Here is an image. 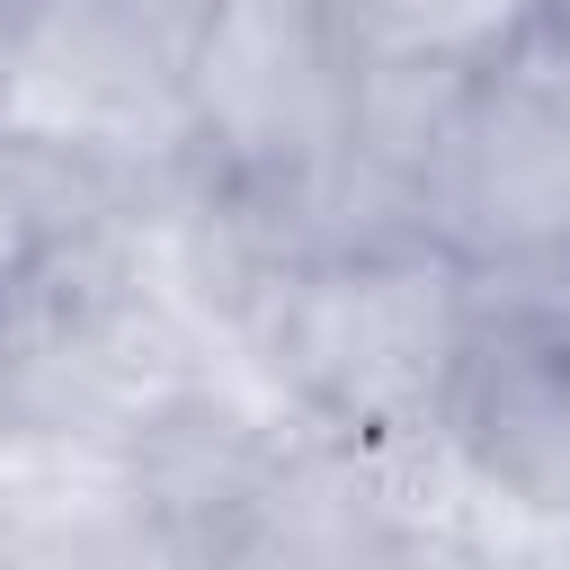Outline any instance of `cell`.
Masks as SVG:
<instances>
[{
    "mask_svg": "<svg viewBox=\"0 0 570 570\" xmlns=\"http://www.w3.org/2000/svg\"><path fill=\"white\" fill-rule=\"evenodd\" d=\"M552 285H481V338L436 419L454 472L534 534H570V347L552 338Z\"/></svg>",
    "mask_w": 570,
    "mask_h": 570,
    "instance_id": "5b68a950",
    "label": "cell"
},
{
    "mask_svg": "<svg viewBox=\"0 0 570 570\" xmlns=\"http://www.w3.org/2000/svg\"><path fill=\"white\" fill-rule=\"evenodd\" d=\"M0 570H178L125 436H0Z\"/></svg>",
    "mask_w": 570,
    "mask_h": 570,
    "instance_id": "ba28073f",
    "label": "cell"
},
{
    "mask_svg": "<svg viewBox=\"0 0 570 570\" xmlns=\"http://www.w3.org/2000/svg\"><path fill=\"white\" fill-rule=\"evenodd\" d=\"M303 419L240 365H205L187 374L178 392H160L142 410V428L125 436L134 454V490H142V517H151V543L160 561L178 570H214L232 525L249 517L267 463L285 454Z\"/></svg>",
    "mask_w": 570,
    "mask_h": 570,
    "instance_id": "52a82bcc",
    "label": "cell"
},
{
    "mask_svg": "<svg viewBox=\"0 0 570 570\" xmlns=\"http://www.w3.org/2000/svg\"><path fill=\"white\" fill-rule=\"evenodd\" d=\"M472 338H481V276L436 240H401L294 267L267 294L240 365L312 428L428 445L463 383Z\"/></svg>",
    "mask_w": 570,
    "mask_h": 570,
    "instance_id": "6da1fadb",
    "label": "cell"
},
{
    "mask_svg": "<svg viewBox=\"0 0 570 570\" xmlns=\"http://www.w3.org/2000/svg\"><path fill=\"white\" fill-rule=\"evenodd\" d=\"M445 445H374L338 428H294L267 463L249 517L232 525L214 570H383L392 543L436 508Z\"/></svg>",
    "mask_w": 570,
    "mask_h": 570,
    "instance_id": "8992f818",
    "label": "cell"
},
{
    "mask_svg": "<svg viewBox=\"0 0 570 570\" xmlns=\"http://www.w3.org/2000/svg\"><path fill=\"white\" fill-rule=\"evenodd\" d=\"M383 570H525V552H517V543H499L490 525L454 517V508H428V517L392 543V561H383Z\"/></svg>",
    "mask_w": 570,
    "mask_h": 570,
    "instance_id": "8fae6325",
    "label": "cell"
},
{
    "mask_svg": "<svg viewBox=\"0 0 570 570\" xmlns=\"http://www.w3.org/2000/svg\"><path fill=\"white\" fill-rule=\"evenodd\" d=\"M543 321H552V338H561V347H570V276H561V285H552V312H543Z\"/></svg>",
    "mask_w": 570,
    "mask_h": 570,
    "instance_id": "7c38bea8",
    "label": "cell"
},
{
    "mask_svg": "<svg viewBox=\"0 0 570 570\" xmlns=\"http://www.w3.org/2000/svg\"><path fill=\"white\" fill-rule=\"evenodd\" d=\"M18 9H36V0H0V18H18Z\"/></svg>",
    "mask_w": 570,
    "mask_h": 570,
    "instance_id": "5bb4252c",
    "label": "cell"
},
{
    "mask_svg": "<svg viewBox=\"0 0 570 570\" xmlns=\"http://www.w3.org/2000/svg\"><path fill=\"white\" fill-rule=\"evenodd\" d=\"M125 214H142V205H134L125 178H107L98 160L0 134V312H9L80 232L125 223Z\"/></svg>",
    "mask_w": 570,
    "mask_h": 570,
    "instance_id": "9c48e42d",
    "label": "cell"
},
{
    "mask_svg": "<svg viewBox=\"0 0 570 570\" xmlns=\"http://www.w3.org/2000/svg\"><path fill=\"white\" fill-rule=\"evenodd\" d=\"M419 223L481 285L570 276V125L508 71H481L419 178Z\"/></svg>",
    "mask_w": 570,
    "mask_h": 570,
    "instance_id": "277c9868",
    "label": "cell"
},
{
    "mask_svg": "<svg viewBox=\"0 0 570 570\" xmlns=\"http://www.w3.org/2000/svg\"><path fill=\"white\" fill-rule=\"evenodd\" d=\"M365 36L338 0H214L187 71V142L214 178L285 187L347 142Z\"/></svg>",
    "mask_w": 570,
    "mask_h": 570,
    "instance_id": "3957f363",
    "label": "cell"
},
{
    "mask_svg": "<svg viewBox=\"0 0 570 570\" xmlns=\"http://www.w3.org/2000/svg\"><path fill=\"white\" fill-rule=\"evenodd\" d=\"M347 27L365 45H392V53H436V62H463V71H490L543 0H338Z\"/></svg>",
    "mask_w": 570,
    "mask_h": 570,
    "instance_id": "30bf717a",
    "label": "cell"
},
{
    "mask_svg": "<svg viewBox=\"0 0 570 570\" xmlns=\"http://www.w3.org/2000/svg\"><path fill=\"white\" fill-rule=\"evenodd\" d=\"M214 0H36L18 9L0 134L53 142L125 178L134 205L169 196L196 169L187 71Z\"/></svg>",
    "mask_w": 570,
    "mask_h": 570,
    "instance_id": "7a4b0ae2",
    "label": "cell"
},
{
    "mask_svg": "<svg viewBox=\"0 0 570 570\" xmlns=\"http://www.w3.org/2000/svg\"><path fill=\"white\" fill-rule=\"evenodd\" d=\"M9 45H18V18H0V98H9Z\"/></svg>",
    "mask_w": 570,
    "mask_h": 570,
    "instance_id": "4fadbf2b",
    "label": "cell"
}]
</instances>
